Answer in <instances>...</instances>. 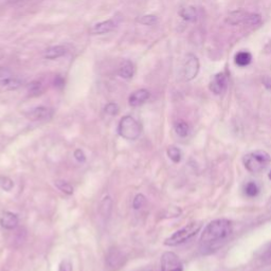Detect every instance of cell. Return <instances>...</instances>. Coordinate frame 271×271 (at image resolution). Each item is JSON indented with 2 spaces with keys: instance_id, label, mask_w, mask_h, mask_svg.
<instances>
[{
  "instance_id": "6da1fadb",
  "label": "cell",
  "mask_w": 271,
  "mask_h": 271,
  "mask_svg": "<svg viewBox=\"0 0 271 271\" xmlns=\"http://www.w3.org/2000/svg\"><path fill=\"white\" fill-rule=\"evenodd\" d=\"M233 232V225L227 218L212 221L203 229L200 236V251L202 254H209L216 251L226 244Z\"/></svg>"
},
{
  "instance_id": "7a4b0ae2",
  "label": "cell",
  "mask_w": 271,
  "mask_h": 271,
  "mask_svg": "<svg viewBox=\"0 0 271 271\" xmlns=\"http://www.w3.org/2000/svg\"><path fill=\"white\" fill-rule=\"evenodd\" d=\"M245 169L251 174H259L271 163V156L265 150H255L245 155L243 158Z\"/></svg>"
},
{
  "instance_id": "3957f363",
  "label": "cell",
  "mask_w": 271,
  "mask_h": 271,
  "mask_svg": "<svg viewBox=\"0 0 271 271\" xmlns=\"http://www.w3.org/2000/svg\"><path fill=\"white\" fill-rule=\"evenodd\" d=\"M201 227L202 225L200 223H197V222L191 223L187 225L186 227L176 231L175 233H173L170 237H167L164 240V245L167 247H176V246H179V245L185 244L191 238L194 237L200 231Z\"/></svg>"
},
{
  "instance_id": "277c9868",
  "label": "cell",
  "mask_w": 271,
  "mask_h": 271,
  "mask_svg": "<svg viewBox=\"0 0 271 271\" xmlns=\"http://www.w3.org/2000/svg\"><path fill=\"white\" fill-rule=\"evenodd\" d=\"M118 133L126 140H136L141 134V126L132 115H125L120 120Z\"/></svg>"
},
{
  "instance_id": "5b68a950",
  "label": "cell",
  "mask_w": 271,
  "mask_h": 271,
  "mask_svg": "<svg viewBox=\"0 0 271 271\" xmlns=\"http://www.w3.org/2000/svg\"><path fill=\"white\" fill-rule=\"evenodd\" d=\"M199 67L200 65L197 56L194 54H188L183 66L184 80L187 82L194 80L199 72Z\"/></svg>"
},
{
  "instance_id": "8992f818",
  "label": "cell",
  "mask_w": 271,
  "mask_h": 271,
  "mask_svg": "<svg viewBox=\"0 0 271 271\" xmlns=\"http://www.w3.org/2000/svg\"><path fill=\"white\" fill-rule=\"evenodd\" d=\"M161 271H184L179 256L171 251L164 252L161 256Z\"/></svg>"
},
{
  "instance_id": "52a82bcc",
  "label": "cell",
  "mask_w": 271,
  "mask_h": 271,
  "mask_svg": "<svg viewBox=\"0 0 271 271\" xmlns=\"http://www.w3.org/2000/svg\"><path fill=\"white\" fill-rule=\"evenodd\" d=\"M227 87H228V76L225 72L217 73L213 77V80L210 82L209 85L210 90L216 96L224 94L226 92Z\"/></svg>"
},
{
  "instance_id": "ba28073f",
  "label": "cell",
  "mask_w": 271,
  "mask_h": 271,
  "mask_svg": "<svg viewBox=\"0 0 271 271\" xmlns=\"http://www.w3.org/2000/svg\"><path fill=\"white\" fill-rule=\"evenodd\" d=\"M52 115H53V110L49 107H46V106H37V107L31 109L27 113V117L33 121L49 120V119L52 118Z\"/></svg>"
},
{
  "instance_id": "9c48e42d",
  "label": "cell",
  "mask_w": 271,
  "mask_h": 271,
  "mask_svg": "<svg viewBox=\"0 0 271 271\" xmlns=\"http://www.w3.org/2000/svg\"><path fill=\"white\" fill-rule=\"evenodd\" d=\"M150 94L147 89H138L135 93H133L128 99V103L133 107H138L143 105L144 103L149 99Z\"/></svg>"
},
{
  "instance_id": "30bf717a",
  "label": "cell",
  "mask_w": 271,
  "mask_h": 271,
  "mask_svg": "<svg viewBox=\"0 0 271 271\" xmlns=\"http://www.w3.org/2000/svg\"><path fill=\"white\" fill-rule=\"evenodd\" d=\"M248 15H249V12H246L244 10L232 11L226 17V22L229 23L230 25H238L242 23L245 24V21H246Z\"/></svg>"
},
{
  "instance_id": "8fae6325",
  "label": "cell",
  "mask_w": 271,
  "mask_h": 271,
  "mask_svg": "<svg viewBox=\"0 0 271 271\" xmlns=\"http://www.w3.org/2000/svg\"><path fill=\"white\" fill-rule=\"evenodd\" d=\"M0 225L7 230L14 229L18 225V217L12 212H4L0 215Z\"/></svg>"
},
{
  "instance_id": "7c38bea8",
  "label": "cell",
  "mask_w": 271,
  "mask_h": 271,
  "mask_svg": "<svg viewBox=\"0 0 271 271\" xmlns=\"http://www.w3.org/2000/svg\"><path fill=\"white\" fill-rule=\"evenodd\" d=\"M124 255L122 252H120L118 249H111L109 250L107 256H106V262L109 267L111 268H119L123 263H124Z\"/></svg>"
},
{
  "instance_id": "4fadbf2b",
  "label": "cell",
  "mask_w": 271,
  "mask_h": 271,
  "mask_svg": "<svg viewBox=\"0 0 271 271\" xmlns=\"http://www.w3.org/2000/svg\"><path fill=\"white\" fill-rule=\"evenodd\" d=\"M115 28V22L112 19H108L105 21H101L96 23L93 29H92V33L93 34H107L111 31H113Z\"/></svg>"
},
{
  "instance_id": "5bb4252c",
  "label": "cell",
  "mask_w": 271,
  "mask_h": 271,
  "mask_svg": "<svg viewBox=\"0 0 271 271\" xmlns=\"http://www.w3.org/2000/svg\"><path fill=\"white\" fill-rule=\"evenodd\" d=\"M135 66L131 61H124L121 63V65L118 70V74L125 80H131L135 74Z\"/></svg>"
},
{
  "instance_id": "9a60e30c",
  "label": "cell",
  "mask_w": 271,
  "mask_h": 271,
  "mask_svg": "<svg viewBox=\"0 0 271 271\" xmlns=\"http://www.w3.org/2000/svg\"><path fill=\"white\" fill-rule=\"evenodd\" d=\"M22 86V82L14 77H7L0 81V90L2 92H13V90H17Z\"/></svg>"
},
{
  "instance_id": "2e32d148",
  "label": "cell",
  "mask_w": 271,
  "mask_h": 271,
  "mask_svg": "<svg viewBox=\"0 0 271 271\" xmlns=\"http://www.w3.org/2000/svg\"><path fill=\"white\" fill-rule=\"evenodd\" d=\"M67 53V49L64 46H53L45 51V57L47 59H56Z\"/></svg>"
},
{
  "instance_id": "e0dca14e",
  "label": "cell",
  "mask_w": 271,
  "mask_h": 271,
  "mask_svg": "<svg viewBox=\"0 0 271 271\" xmlns=\"http://www.w3.org/2000/svg\"><path fill=\"white\" fill-rule=\"evenodd\" d=\"M179 15L187 21H196L198 17V12L194 7H185L179 11Z\"/></svg>"
},
{
  "instance_id": "ac0fdd59",
  "label": "cell",
  "mask_w": 271,
  "mask_h": 271,
  "mask_svg": "<svg viewBox=\"0 0 271 271\" xmlns=\"http://www.w3.org/2000/svg\"><path fill=\"white\" fill-rule=\"evenodd\" d=\"M252 61V55L248 51H239L235 54L234 62L238 67H247Z\"/></svg>"
},
{
  "instance_id": "d6986e66",
  "label": "cell",
  "mask_w": 271,
  "mask_h": 271,
  "mask_svg": "<svg viewBox=\"0 0 271 271\" xmlns=\"http://www.w3.org/2000/svg\"><path fill=\"white\" fill-rule=\"evenodd\" d=\"M175 132L179 137L185 138L190 134V126L187 122L179 120L175 123Z\"/></svg>"
},
{
  "instance_id": "ffe728a7",
  "label": "cell",
  "mask_w": 271,
  "mask_h": 271,
  "mask_svg": "<svg viewBox=\"0 0 271 271\" xmlns=\"http://www.w3.org/2000/svg\"><path fill=\"white\" fill-rule=\"evenodd\" d=\"M166 154L174 163H178V162L182 161L183 153H182V150H180V148H178L177 146H170L169 148H167Z\"/></svg>"
},
{
  "instance_id": "44dd1931",
  "label": "cell",
  "mask_w": 271,
  "mask_h": 271,
  "mask_svg": "<svg viewBox=\"0 0 271 271\" xmlns=\"http://www.w3.org/2000/svg\"><path fill=\"white\" fill-rule=\"evenodd\" d=\"M43 85L41 82L38 81H33L28 85V93L31 97H37L43 94Z\"/></svg>"
},
{
  "instance_id": "7402d4cb",
  "label": "cell",
  "mask_w": 271,
  "mask_h": 271,
  "mask_svg": "<svg viewBox=\"0 0 271 271\" xmlns=\"http://www.w3.org/2000/svg\"><path fill=\"white\" fill-rule=\"evenodd\" d=\"M260 193V188L254 182H249L246 186H245V194L248 197H256Z\"/></svg>"
},
{
  "instance_id": "603a6c76",
  "label": "cell",
  "mask_w": 271,
  "mask_h": 271,
  "mask_svg": "<svg viewBox=\"0 0 271 271\" xmlns=\"http://www.w3.org/2000/svg\"><path fill=\"white\" fill-rule=\"evenodd\" d=\"M137 22L144 24V25H154L158 22V17L156 15L148 14V15H143L137 18Z\"/></svg>"
},
{
  "instance_id": "cb8c5ba5",
  "label": "cell",
  "mask_w": 271,
  "mask_h": 271,
  "mask_svg": "<svg viewBox=\"0 0 271 271\" xmlns=\"http://www.w3.org/2000/svg\"><path fill=\"white\" fill-rule=\"evenodd\" d=\"M55 186H56V188H57L59 191L64 192V193H65V194H67V195H71L72 193H73V188H72V186L69 185V184L66 183V182H63V180H56V182H55Z\"/></svg>"
},
{
  "instance_id": "d4e9b609",
  "label": "cell",
  "mask_w": 271,
  "mask_h": 271,
  "mask_svg": "<svg viewBox=\"0 0 271 271\" xmlns=\"http://www.w3.org/2000/svg\"><path fill=\"white\" fill-rule=\"evenodd\" d=\"M262 22V17L260 14H254V13H249V15L245 21V24L247 25H257Z\"/></svg>"
},
{
  "instance_id": "484cf974",
  "label": "cell",
  "mask_w": 271,
  "mask_h": 271,
  "mask_svg": "<svg viewBox=\"0 0 271 271\" xmlns=\"http://www.w3.org/2000/svg\"><path fill=\"white\" fill-rule=\"evenodd\" d=\"M13 187H14V183H13V180H11L9 177H5V176L0 177V188H2L3 190L10 192L13 189Z\"/></svg>"
},
{
  "instance_id": "4316f807",
  "label": "cell",
  "mask_w": 271,
  "mask_h": 271,
  "mask_svg": "<svg viewBox=\"0 0 271 271\" xmlns=\"http://www.w3.org/2000/svg\"><path fill=\"white\" fill-rule=\"evenodd\" d=\"M146 202V198L144 195H142V194H138L136 195L134 201H133V206H134V209L135 210H139L141 209L142 206H143Z\"/></svg>"
},
{
  "instance_id": "83f0119b",
  "label": "cell",
  "mask_w": 271,
  "mask_h": 271,
  "mask_svg": "<svg viewBox=\"0 0 271 271\" xmlns=\"http://www.w3.org/2000/svg\"><path fill=\"white\" fill-rule=\"evenodd\" d=\"M105 112L109 115H117L119 113V106L115 103H108L105 106Z\"/></svg>"
},
{
  "instance_id": "f1b7e54d",
  "label": "cell",
  "mask_w": 271,
  "mask_h": 271,
  "mask_svg": "<svg viewBox=\"0 0 271 271\" xmlns=\"http://www.w3.org/2000/svg\"><path fill=\"white\" fill-rule=\"evenodd\" d=\"M58 271H72V263L70 262V260L66 259L62 261L58 267Z\"/></svg>"
},
{
  "instance_id": "f546056e",
  "label": "cell",
  "mask_w": 271,
  "mask_h": 271,
  "mask_svg": "<svg viewBox=\"0 0 271 271\" xmlns=\"http://www.w3.org/2000/svg\"><path fill=\"white\" fill-rule=\"evenodd\" d=\"M74 157L79 162H84L86 160V156L82 149H76L74 152Z\"/></svg>"
},
{
  "instance_id": "4dcf8cb0",
  "label": "cell",
  "mask_w": 271,
  "mask_h": 271,
  "mask_svg": "<svg viewBox=\"0 0 271 271\" xmlns=\"http://www.w3.org/2000/svg\"><path fill=\"white\" fill-rule=\"evenodd\" d=\"M11 76V70L5 67H0V81Z\"/></svg>"
},
{
  "instance_id": "1f68e13d",
  "label": "cell",
  "mask_w": 271,
  "mask_h": 271,
  "mask_svg": "<svg viewBox=\"0 0 271 271\" xmlns=\"http://www.w3.org/2000/svg\"><path fill=\"white\" fill-rule=\"evenodd\" d=\"M262 83L265 86V88H267L268 90L271 92V77L269 76H264L262 79Z\"/></svg>"
},
{
  "instance_id": "d6a6232c",
  "label": "cell",
  "mask_w": 271,
  "mask_h": 271,
  "mask_svg": "<svg viewBox=\"0 0 271 271\" xmlns=\"http://www.w3.org/2000/svg\"><path fill=\"white\" fill-rule=\"evenodd\" d=\"M64 84H65V82H64V79L62 76L57 75L55 79H54V86L55 87H58V88H62L64 87Z\"/></svg>"
},
{
  "instance_id": "836d02e7",
  "label": "cell",
  "mask_w": 271,
  "mask_h": 271,
  "mask_svg": "<svg viewBox=\"0 0 271 271\" xmlns=\"http://www.w3.org/2000/svg\"><path fill=\"white\" fill-rule=\"evenodd\" d=\"M265 256L267 257V259H271V244L269 245L268 248L265 251Z\"/></svg>"
},
{
  "instance_id": "e575fe53",
  "label": "cell",
  "mask_w": 271,
  "mask_h": 271,
  "mask_svg": "<svg viewBox=\"0 0 271 271\" xmlns=\"http://www.w3.org/2000/svg\"><path fill=\"white\" fill-rule=\"evenodd\" d=\"M11 2L13 4H16V3H21V2H24V0H11Z\"/></svg>"
},
{
  "instance_id": "d590c367",
  "label": "cell",
  "mask_w": 271,
  "mask_h": 271,
  "mask_svg": "<svg viewBox=\"0 0 271 271\" xmlns=\"http://www.w3.org/2000/svg\"><path fill=\"white\" fill-rule=\"evenodd\" d=\"M268 177H269V179H271V171H270V173H269V175H268Z\"/></svg>"
}]
</instances>
